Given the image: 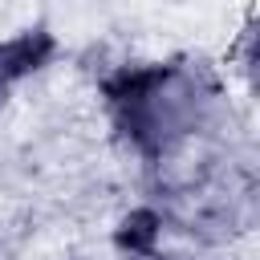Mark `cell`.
<instances>
[{
  "mask_svg": "<svg viewBox=\"0 0 260 260\" xmlns=\"http://www.w3.org/2000/svg\"><path fill=\"white\" fill-rule=\"evenodd\" d=\"M158 232H162L158 211H154V207H134V211L118 223L114 244H118L122 252H130V256H146V252L158 244Z\"/></svg>",
  "mask_w": 260,
  "mask_h": 260,
  "instance_id": "3957f363",
  "label": "cell"
},
{
  "mask_svg": "<svg viewBox=\"0 0 260 260\" xmlns=\"http://www.w3.org/2000/svg\"><path fill=\"white\" fill-rule=\"evenodd\" d=\"M167 77H171V69H162V65H130V69H118L114 77H106L102 93L114 106H138V102H150Z\"/></svg>",
  "mask_w": 260,
  "mask_h": 260,
  "instance_id": "7a4b0ae2",
  "label": "cell"
},
{
  "mask_svg": "<svg viewBox=\"0 0 260 260\" xmlns=\"http://www.w3.org/2000/svg\"><path fill=\"white\" fill-rule=\"evenodd\" d=\"M4 98H8V93H4V81H0V106H4Z\"/></svg>",
  "mask_w": 260,
  "mask_h": 260,
  "instance_id": "277c9868",
  "label": "cell"
},
{
  "mask_svg": "<svg viewBox=\"0 0 260 260\" xmlns=\"http://www.w3.org/2000/svg\"><path fill=\"white\" fill-rule=\"evenodd\" d=\"M53 49H57V45H53V37H49L45 28L4 41V45H0V81H16V77H24V73H37L41 65H49Z\"/></svg>",
  "mask_w": 260,
  "mask_h": 260,
  "instance_id": "6da1fadb",
  "label": "cell"
}]
</instances>
